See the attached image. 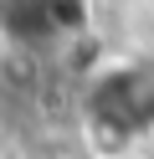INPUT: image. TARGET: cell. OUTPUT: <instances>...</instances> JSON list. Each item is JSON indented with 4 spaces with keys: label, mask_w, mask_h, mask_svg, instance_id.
<instances>
[{
    "label": "cell",
    "mask_w": 154,
    "mask_h": 159,
    "mask_svg": "<svg viewBox=\"0 0 154 159\" xmlns=\"http://www.w3.org/2000/svg\"><path fill=\"white\" fill-rule=\"evenodd\" d=\"M87 113V154H128L133 139L154 134V62H108L82 93Z\"/></svg>",
    "instance_id": "1"
},
{
    "label": "cell",
    "mask_w": 154,
    "mask_h": 159,
    "mask_svg": "<svg viewBox=\"0 0 154 159\" xmlns=\"http://www.w3.org/2000/svg\"><path fill=\"white\" fill-rule=\"evenodd\" d=\"M0 31L26 52L67 41L87 31V0H0Z\"/></svg>",
    "instance_id": "2"
},
{
    "label": "cell",
    "mask_w": 154,
    "mask_h": 159,
    "mask_svg": "<svg viewBox=\"0 0 154 159\" xmlns=\"http://www.w3.org/2000/svg\"><path fill=\"white\" fill-rule=\"evenodd\" d=\"M113 159H133V154H113Z\"/></svg>",
    "instance_id": "3"
}]
</instances>
